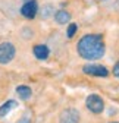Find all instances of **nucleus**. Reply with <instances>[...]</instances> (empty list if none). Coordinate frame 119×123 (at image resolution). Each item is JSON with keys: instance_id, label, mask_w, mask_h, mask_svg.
Wrapping results in <instances>:
<instances>
[{"instance_id": "obj_5", "label": "nucleus", "mask_w": 119, "mask_h": 123, "mask_svg": "<svg viewBox=\"0 0 119 123\" xmlns=\"http://www.w3.org/2000/svg\"><path fill=\"white\" fill-rule=\"evenodd\" d=\"M79 122H81V114L73 107H68L59 114V123H79Z\"/></svg>"}, {"instance_id": "obj_12", "label": "nucleus", "mask_w": 119, "mask_h": 123, "mask_svg": "<svg viewBox=\"0 0 119 123\" xmlns=\"http://www.w3.org/2000/svg\"><path fill=\"white\" fill-rule=\"evenodd\" d=\"M77 32H78V25H77L75 22L68 24V28H66V37L71 40V38L75 37V34H77Z\"/></svg>"}, {"instance_id": "obj_14", "label": "nucleus", "mask_w": 119, "mask_h": 123, "mask_svg": "<svg viewBox=\"0 0 119 123\" xmlns=\"http://www.w3.org/2000/svg\"><path fill=\"white\" fill-rule=\"evenodd\" d=\"M33 122V119H31V114H28V113H25L16 123H31Z\"/></svg>"}, {"instance_id": "obj_13", "label": "nucleus", "mask_w": 119, "mask_h": 123, "mask_svg": "<svg viewBox=\"0 0 119 123\" xmlns=\"http://www.w3.org/2000/svg\"><path fill=\"white\" fill-rule=\"evenodd\" d=\"M21 37H22L24 40H31V38L34 37V29H33L31 26H24V28L21 29Z\"/></svg>"}, {"instance_id": "obj_7", "label": "nucleus", "mask_w": 119, "mask_h": 123, "mask_svg": "<svg viewBox=\"0 0 119 123\" xmlns=\"http://www.w3.org/2000/svg\"><path fill=\"white\" fill-rule=\"evenodd\" d=\"M54 22L57 25H66V24H71V19H72V15L71 12H68L66 9H59L54 12Z\"/></svg>"}, {"instance_id": "obj_15", "label": "nucleus", "mask_w": 119, "mask_h": 123, "mask_svg": "<svg viewBox=\"0 0 119 123\" xmlns=\"http://www.w3.org/2000/svg\"><path fill=\"white\" fill-rule=\"evenodd\" d=\"M112 73H113V76H115V78H119V62H116V63L113 65Z\"/></svg>"}, {"instance_id": "obj_10", "label": "nucleus", "mask_w": 119, "mask_h": 123, "mask_svg": "<svg viewBox=\"0 0 119 123\" xmlns=\"http://www.w3.org/2000/svg\"><path fill=\"white\" fill-rule=\"evenodd\" d=\"M16 94H18V97H19L22 101H26V100L31 98L33 89L29 88L28 85H18V86H16Z\"/></svg>"}, {"instance_id": "obj_2", "label": "nucleus", "mask_w": 119, "mask_h": 123, "mask_svg": "<svg viewBox=\"0 0 119 123\" xmlns=\"http://www.w3.org/2000/svg\"><path fill=\"white\" fill-rule=\"evenodd\" d=\"M16 56V47L10 41L0 43V65H9Z\"/></svg>"}, {"instance_id": "obj_9", "label": "nucleus", "mask_w": 119, "mask_h": 123, "mask_svg": "<svg viewBox=\"0 0 119 123\" xmlns=\"http://www.w3.org/2000/svg\"><path fill=\"white\" fill-rule=\"evenodd\" d=\"M18 107V101L16 100H7L6 103H3L0 105V117H5L7 116L13 109H16Z\"/></svg>"}, {"instance_id": "obj_6", "label": "nucleus", "mask_w": 119, "mask_h": 123, "mask_svg": "<svg viewBox=\"0 0 119 123\" xmlns=\"http://www.w3.org/2000/svg\"><path fill=\"white\" fill-rule=\"evenodd\" d=\"M21 15L25 19H34L38 13V3L37 0H29V2H25L21 6Z\"/></svg>"}, {"instance_id": "obj_16", "label": "nucleus", "mask_w": 119, "mask_h": 123, "mask_svg": "<svg viewBox=\"0 0 119 123\" xmlns=\"http://www.w3.org/2000/svg\"><path fill=\"white\" fill-rule=\"evenodd\" d=\"M109 123H119V122H109Z\"/></svg>"}, {"instance_id": "obj_18", "label": "nucleus", "mask_w": 119, "mask_h": 123, "mask_svg": "<svg viewBox=\"0 0 119 123\" xmlns=\"http://www.w3.org/2000/svg\"><path fill=\"white\" fill-rule=\"evenodd\" d=\"M101 2H106V0H101Z\"/></svg>"}, {"instance_id": "obj_17", "label": "nucleus", "mask_w": 119, "mask_h": 123, "mask_svg": "<svg viewBox=\"0 0 119 123\" xmlns=\"http://www.w3.org/2000/svg\"><path fill=\"white\" fill-rule=\"evenodd\" d=\"M25 2H29V0H24V3H25Z\"/></svg>"}, {"instance_id": "obj_8", "label": "nucleus", "mask_w": 119, "mask_h": 123, "mask_svg": "<svg viewBox=\"0 0 119 123\" xmlns=\"http://www.w3.org/2000/svg\"><path fill=\"white\" fill-rule=\"evenodd\" d=\"M33 53L38 60H47L50 56V49L46 44H35L33 47Z\"/></svg>"}, {"instance_id": "obj_1", "label": "nucleus", "mask_w": 119, "mask_h": 123, "mask_svg": "<svg viewBox=\"0 0 119 123\" xmlns=\"http://www.w3.org/2000/svg\"><path fill=\"white\" fill-rule=\"evenodd\" d=\"M77 53L84 60H99L106 53V44L103 34H87L79 38Z\"/></svg>"}, {"instance_id": "obj_3", "label": "nucleus", "mask_w": 119, "mask_h": 123, "mask_svg": "<svg viewBox=\"0 0 119 123\" xmlns=\"http://www.w3.org/2000/svg\"><path fill=\"white\" fill-rule=\"evenodd\" d=\"M85 107L93 114H101L105 111V100L97 94H90L85 98Z\"/></svg>"}, {"instance_id": "obj_11", "label": "nucleus", "mask_w": 119, "mask_h": 123, "mask_svg": "<svg viewBox=\"0 0 119 123\" xmlns=\"http://www.w3.org/2000/svg\"><path fill=\"white\" fill-rule=\"evenodd\" d=\"M38 13H40L41 19H50L54 15V6L52 3H46L41 6V9H38Z\"/></svg>"}, {"instance_id": "obj_4", "label": "nucleus", "mask_w": 119, "mask_h": 123, "mask_svg": "<svg viewBox=\"0 0 119 123\" xmlns=\"http://www.w3.org/2000/svg\"><path fill=\"white\" fill-rule=\"evenodd\" d=\"M82 72L85 75L90 76H97V78H106L109 76V69L103 65H97V63H87L82 66Z\"/></svg>"}]
</instances>
